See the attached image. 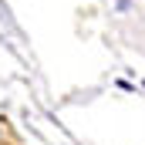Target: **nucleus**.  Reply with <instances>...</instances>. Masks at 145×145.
Listing matches in <instances>:
<instances>
[]
</instances>
